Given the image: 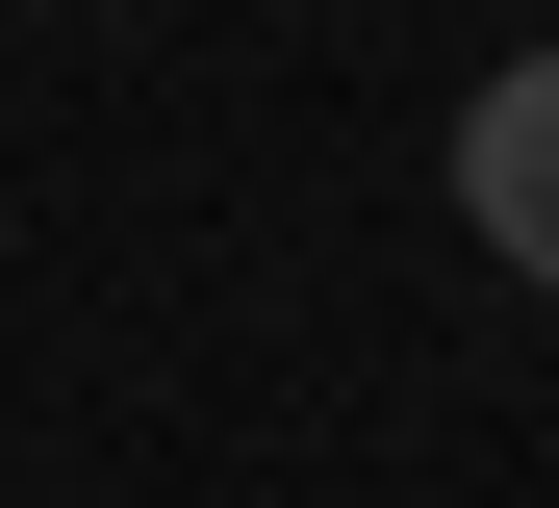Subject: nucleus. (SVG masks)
Masks as SVG:
<instances>
[{
	"mask_svg": "<svg viewBox=\"0 0 559 508\" xmlns=\"http://www.w3.org/2000/svg\"><path fill=\"white\" fill-rule=\"evenodd\" d=\"M457 229H484V255L559 305V51H509L484 102H457Z\"/></svg>",
	"mask_w": 559,
	"mask_h": 508,
	"instance_id": "f257e3e1",
	"label": "nucleus"
}]
</instances>
